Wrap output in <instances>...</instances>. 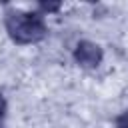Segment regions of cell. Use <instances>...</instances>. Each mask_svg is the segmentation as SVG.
<instances>
[{"instance_id": "5b68a950", "label": "cell", "mask_w": 128, "mask_h": 128, "mask_svg": "<svg viewBox=\"0 0 128 128\" xmlns=\"http://www.w3.org/2000/svg\"><path fill=\"white\" fill-rule=\"evenodd\" d=\"M4 112H6V100H4V96L0 94V118L4 116Z\"/></svg>"}, {"instance_id": "6da1fadb", "label": "cell", "mask_w": 128, "mask_h": 128, "mask_svg": "<svg viewBox=\"0 0 128 128\" xmlns=\"http://www.w3.org/2000/svg\"><path fill=\"white\" fill-rule=\"evenodd\" d=\"M6 30L10 38L18 44H34L46 36V24L42 16L24 10H14L6 14Z\"/></svg>"}, {"instance_id": "3957f363", "label": "cell", "mask_w": 128, "mask_h": 128, "mask_svg": "<svg viewBox=\"0 0 128 128\" xmlns=\"http://www.w3.org/2000/svg\"><path fill=\"white\" fill-rule=\"evenodd\" d=\"M116 126H118V128H128V112H124L122 116H118Z\"/></svg>"}, {"instance_id": "7a4b0ae2", "label": "cell", "mask_w": 128, "mask_h": 128, "mask_svg": "<svg viewBox=\"0 0 128 128\" xmlns=\"http://www.w3.org/2000/svg\"><path fill=\"white\" fill-rule=\"evenodd\" d=\"M74 58H76V62H78L80 66H84V68H96V66L102 62V48H100L98 44H94V42L84 40V42H80V44L76 46Z\"/></svg>"}, {"instance_id": "277c9868", "label": "cell", "mask_w": 128, "mask_h": 128, "mask_svg": "<svg viewBox=\"0 0 128 128\" xmlns=\"http://www.w3.org/2000/svg\"><path fill=\"white\" fill-rule=\"evenodd\" d=\"M40 8H42L44 12H54V10L60 8V4H58V2H52V4H46V2H44V4H40Z\"/></svg>"}]
</instances>
